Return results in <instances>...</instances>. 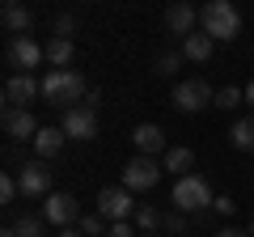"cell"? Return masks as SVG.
Wrapping results in <instances>:
<instances>
[{"label":"cell","mask_w":254,"mask_h":237,"mask_svg":"<svg viewBox=\"0 0 254 237\" xmlns=\"http://www.w3.org/2000/svg\"><path fill=\"white\" fill-rule=\"evenodd\" d=\"M43 98L51 102V106L72 110V106H81V102L89 98V85H85V76L76 72V68H51V72L43 76Z\"/></svg>","instance_id":"obj_1"},{"label":"cell","mask_w":254,"mask_h":237,"mask_svg":"<svg viewBox=\"0 0 254 237\" xmlns=\"http://www.w3.org/2000/svg\"><path fill=\"white\" fill-rule=\"evenodd\" d=\"M199 30L212 43H233V38L242 34V13H237V4H229V0H212V4L199 9Z\"/></svg>","instance_id":"obj_2"},{"label":"cell","mask_w":254,"mask_h":237,"mask_svg":"<svg viewBox=\"0 0 254 237\" xmlns=\"http://www.w3.org/2000/svg\"><path fill=\"white\" fill-rule=\"evenodd\" d=\"M216 195H212V182L203 174H190V178H178L174 182V208L182 216H199V212H212Z\"/></svg>","instance_id":"obj_3"},{"label":"cell","mask_w":254,"mask_h":237,"mask_svg":"<svg viewBox=\"0 0 254 237\" xmlns=\"http://www.w3.org/2000/svg\"><path fill=\"white\" fill-rule=\"evenodd\" d=\"M161 174H165V165L157 161V157L136 153L131 161L123 165V186H127V191H153V186L161 182Z\"/></svg>","instance_id":"obj_4"},{"label":"cell","mask_w":254,"mask_h":237,"mask_svg":"<svg viewBox=\"0 0 254 237\" xmlns=\"http://www.w3.org/2000/svg\"><path fill=\"white\" fill-rule=\"evenodd\" d=\"M170 102L182 110V115H199V110H208L212 102H216V89H212L208 81H199V76H195V81H178Z\"/></svg>","instance_id":"obj_5"},{"label":"cell","mask_w":254,"mask_h":237,"mask_svg":"<svg viewBox=\"0 0 254 237\" xmlns=\"http://www.w3.org/2000/svg\"><path fill=\"white\" fill-rule=\"evenodd\" d=\"M81 203H76V195H68V191H51L47 195V203H43V220L47 225H55V229H72V225H81Z\"/></svg>","instance_id":"obj_6"},{"label":"cell","mask_w":254,"mask_h":237,"mask_svg":"<svg viewBox=\"0 0 254 237\" xmlns=\"http://www.w3.org/2000/svg\"><path fill=\"white\" fill-rule=\"evenodd\" d=\"M136 208H140V203L131 199L127 186H106V191H98V208H93V212H102L110 225H119V220H131V216H136Z\"/></svg>","instance_id":"obj_7"},{"label":"cell","mask_w":254,"mask_h":237,"mask_svg":"<svg viewBox=\"0 0 254 237\" xmlns=\"http://www.w3.org/2000/svg\"><path fill=\"white\" fill-rule=\"evenodd\" d=\"M43 59H47V55H43V47H38L30 34H26V38H9V47H4V64H9V68H17L21 76H30V68H38Z\"/></svg>","instance_id":"obj_8"},{"label":"cell","mask_w":254,"mask_h":237,"mask_svg":"<svg viewBox=\"0 0 254 237\" xmlns=\"http://www.w3.org/2000/svg\"><path fill=\"white\" fill-rule=\"evenodd\" d=\"M17 186H21V195L26 199H47L51 195V170H47V161H26L17 170Z\"/></svg>","instance_id":"obj_9"},{"label":"cell","mask_w":254,"mask_h":237,"mask_svg":"<svg viewBox=\"0 0 254 237\" xmlns=\"http://www.w3.org/2000/svg\"><path fill=\"white\" fill-rule=\"evenodd\" d=\"M34 98H43V81L21 76V72H13L9 81H4V102H9V110H30Z\"/></svg>","instance_id":"obj_10"},{"label":"cell","mask_w":254,"mask_h":237,"mask_svg":"<svg viewBox=\"0 0 254 237\" xmlns=\"http://www.w3.org/2000/svg\"><path fill=\"white\" fill-rule=\"evenodd\" d=\"M64 136L68 140H93L98 136V110H89L81 102V106L64 110Z\"/></svg>","instance_id":"obj_11"},{"label":"cell","mask_w":254,"mask_h":237,"mask_svg":"<svg viewBox=\"0 0 254 237\" xmlns=\"http://www.w3.org/2000/svg\"><path fill=\"white\" fill-rule=\"evenodd\" d=\"M195 26H199V13H195V4H187V0H174L170 9H165V30L178 38H190L195 34Z\"/></svg>","instance_id":"obj_12"},{"label":"cell","mask_w":254,"mask_h":237,"mask_svg":"<svg viewBox=\"0 0 254 237\" xmlns=\"http://www.w3.org/2000/svg\"><path fill=\"white\" fill-rule=\"evenodd\" d=\"M131 144H136L144 157H161V153H170V148H165V131L157 127V123H140V127L131 131Z\"/></svg>","instance_id":"obj_13"},{"label":"cell","mask_w":254,"mask_h":237,"mask_svg":"<svg viewBox=\"0 0 254 237\" xmlns=\"http://www.w3.org/2000/svg\"><path fill=\"white\" fill-rule=\"evenodd\" d=\"M4 131H9L13 140H30V144H34V136L43 127H38V118L30 115V110H4Z\"/></svg>","instance_id":"obj_14"},{"label":"cell","mask_w":254,"mask_h":237,"mask_svg":"<svg viewBox=\"0 0 254 237\" xmlns=\"http://www.w3.org/2000/svg\"><path fill=\"white\" fill-rule=\"evenodd\" d=\"M0 21H4V30H9L13 38H26L30 26H34V13H30L26 4H17V0H9V4L0 9Z\"/></svg>","instance_id":"obj_15"},{"label":"cell","mask_w":254,"mask_h":237,"mask_svg":"<svg viewBox=\"0 0 254 237\" xmlns=\"http://www.w3.org/2000/svg\"><path fill=\"white\" fill-rule=\"evenodd\" d=\"M64 140H68V136H64L60 127H43V131L34 136V153H38V161H51V157H60V153H64Z\"/></svg>","instance_id":"obj_16"},{"label":"cell","mask_w":254,"mask_h":237,"mask_svg":"<svg viewBox=\"0 0 254 237\" xmlns=\"http://www.w3.org/2000/svg\"><path fill=\"white\" fill-rule=\"evenodd\" d=\"M161 165L174 178H190V174H195V153H190V148H170V153L161 157Z\"/></svg>","instance_id":"obj_17"},{"label":"cell","mask_w":254,"mask_h":237,"mask_svg":"<svg viewBox=\"0 0 254 237\" xmlns=\"http://www.w3.org/2000/svg\"><path fill=\"white\" fill-rule=\"evenodd\" d=\"M43 55H47V64H51V68H68V64H72V55H76V47L72 43H68V38H47V43H43Z\"/></svg>","instance_id":"obj_18"},{"label":"cell","mask_w":254,"mask_h":237,"mask_svg":"<svg viewBox=\"0 0 254 237\" xmlns=\"http://www.w3.org/2000/svg\"><path fill=\"white\" fill-rule=\"evenodd\" d=\"M212 38L203 34V30H195L190 38H182V59H195V64H203V59H212Z\"/></svg>","instance_id":"obj_19"},{"label":"cell","mask_w":254,"mask_h":237,"mask_svg":"<svg viewBox=\"0 0 254 237\" xmlns=\"http://www.w3.org/2000/svg\"><path fill=\"white\" fill-rule=\"evenodd\" d=\"M229 144L242 148V153H254V115L250 118H237L233 127H229Z\"/></svg>","instance_id":"obj_20"},{"label":"cell","mask_w":254,"mask_h":237,"mask_svg":"<svg viewBox=\"0 0 254 237\" xmlns=\"http://www.w3.org/2000/svg\"><path fill=\"white\" fill-rule=\"evenodd\" d=\"M76 229H81L85 237H106V229H110V220L102 216V212H85V216H81V225H76Z\"/></svg>","instance_id":"obj_21"},{"label":"cell","mask_w":254,"mask_h":237,"mask_svg":"<svg viewBox=\"0 0 254 237\" xmlns=\"http://www.w3.org/2000/svg\"><path fill=\"white\" fill-rule=\"evenodd\" d=\"M131 225H136V229H144V233H153V229L161 225V212H157L153 203H140V208H136V216H131Z\"/></svg>","instance_id":"obj_22"},{"label":"cell","mask_w":254,"mask_h":237,"mask_svg":"<svg viewBox=\"0 0 254 237\" xmlns=\"http://www.w3.org/2000/svg\"><path fill=\"white\" fill-rule=\"evenodd\" d=\"M178 68H182V51H161V55L153 59V72H157V76H174Z\"/></svg>","instance_id":"obj_23"},{"label":"cell","mask_w":254,"mask_h":237,"mask_svg":"<svg viewBox=\"0 0 254 237\" xmlns=\"http://www.w3.org/2000/svg\"><path fill=\"white\" fill-rule=\"evenodd\" d=\"M242 102H246V89H237V85H225V89H216V102H212V106L233 110V106H242Z\"/></svg>","instance_id":"obj_24"},{"label":"cell","mask_w":254,"mask_h":237,"mask_svg":"<svg viewBox=\"0 0 254 237\" xmlns=\"http://www.w3.org/2000/svg\"><path fill=\"white\" fill-rule=\"evenodd\" d=\"M43 225H47L43 216H34V212H26V216H21L17 225H13V229H17V237H43Z\"/></svg>","instance_id":"obj_25"},{"label":"cell","mask_w":254,"mask_h":237,"mask_svg":"<svg viewBox=\"0 0 254 237\" xmlns=\"http://www.w3.org/2000/svg\"><path fill=\"white\" fill-rule=\"evenodd\" d=\"M72 30H76V17H72V13H60V17H55V26H51V34L72 43Z\"/></svg>","instance_id":"obj_26"},{"label":"cell","mask_w":254,"mask_h":237,"mask_svg":"<svg viewBox=\"0 0 254 237\" xmlns=\"http://www.w3.org/2000/svg\"><path fill=\"white\" fill-rule=\"evenodd\" d=\"M187 225H190V220L187 216H182V212H165V216H161V229H165V233H187Z\"/></svg>","instance_id":"obj_27"},{"label":"cell","mask_w":254,"mask_h":237,"mask_svg":"<svg viewBox=\"0 0 254 237\" xmlns=\"http://www.w3.org/2000/svg\"><path fill=\"white\" fill-rule=\"evenodd\" d=\"M21 195V186H17V178H13V174H4V178H0V203H13Z\"/></svg>","instance_id":"obj_28"},{"label":"cell","mask_w":254,"mask_h":237,"mask_svg":"<svg viewBox=\"0 0 254 237\" xmlns=\"http://www.w3.org/2000/svg\"><path fill=\"white\" fill-rule=\"evenodd\" d=\"M233 195H216V203H212V212H216V216H233Z\"/></svg>","instance_id":"obj_29"},{"label":"cell","mask_w":254,"mask_h":237,"mask_svg":"<svg viewBox=\"0 0 254 237\" xmlns=\"http://www.w3.org/2000/svg\"><path fill=\"white\" fill-rule=\"evenodd\" d=\"M106 237H136V225H131V220H119V225L106 229Z\"/></svg>","instance_id":"obj_30"},{"label":"cell","mask_w":254,"mask_h":237,"mask_svg":"<svg viewBox=\"0 0 254 237\" xmlns=\"http://www.w3.org/2000/svg\"><path fill=\"white\" fill-rule=\"evenodd\" d=\"M212 237H250V233H246V229H233V225H225V229H216Z\"/></svg>","instance_id":"obj_31"},{"label":"cell","mask_w":254,"mask_h":237,"mask_svg":"<svg viewBox=\"0 0 254 237\" xmlns=\"http://www.w3.org/2000/svg\"><path fill=\"white\" fill-rule=\"evenodd\" d=\"M85 106H89V110H98V106H102V93H98V89H89V98H85Z\"/></svg>","instance_id":"obj_32"},{"label":"cell","mask_w":254,"mask_h":237,"mask_svg":"<svg viewBox=\"0 0 254 237\" xmlns=\"http://www.w3.org/2000/svg\"><path fill=\"white\" fill-rule=\"evenodd\" d=\"M55 237H85V233H81V229L72 225V229H60V233H55Z\"/></svg>","instance_id":"obj_33"},{"label":"cell","mask_w":254,"mask_h":237,"mask_svg":"<svg viewBox=\"0 0 254 237\" xmlns=\"http://www.w3.org/2000/svg\"><path fill=\"white\" fill-rule=\"evenodd\" d=\"M246 106H254V81L246 85Z\"/></svg>","instance_id":"obj_34"},{"label":"cell","mask_w":254,"mask_h":237,"mask_svg":"<svg viewBox=\"0 0 254 237\" xmlns=\"http://www.w3.org/2000/svg\"><path fill=\"white\" fill-rule=\"evenodd\" d=\"M246 233H250V237H254V220H250V229H246Z\"/></svg>","instance_id":"obj_35"}]
</instances>
